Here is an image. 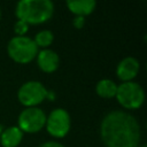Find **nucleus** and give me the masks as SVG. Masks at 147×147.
<instances>
[{
  "label": "nucleus",
  "instance_id": "12",
  "mask_svg": "<svg viewBox=\"0 0 147 147\" xmlns=\"http://www.w3.org/2000/svg\"><path fill=\"white\" fill-rule=\"evenodd\" d=\"M117 86L118 84H116L113 79L102 78L95 85V93L102 99H111L116 95Z\"/></svg>",
  "mask_w": 147,
  "mask_h": 147
},
{
  "label": "nucleus",
  "instance_id": "14",
  "mask_svg": "<svg viewBox=\"0 0 147 147\" xmlns=\"http://www.w3.org/2000/svg\"><path fill=\"white\" fill-rule=\"evenodd\" d=\"M29 31V25L21 21V20H16V22L14 23V32H15V36L17 37H23V36H26Z\"/></svg>",
  "mask_w": 147,
  "mask_h": 147
},
{
  "label": "nucleus",
  "instance_id": "2",
  "mask_svg": "<svg viewBox=\"0 0 147 147\" xmlns=\"http://www.w3.org/2000/svg\"><path fill=\"white\" fill-rule=\"evenodd\" d=\"M54 10V3L51 0H21L15 6V16L29 26L39 25L48 22Z\"/></svg>",
  "mask_w": 147,
  "mask_h": 147
},
{
  "label": "nucleus",
  "instance_id": "18",
  "mask_svg": "<svg viewBox=\"0 0 147 147\" xmlns=\"http://www.w3.org/2000/svg\"><path fill=\"white\" fill-rule=\"evenodd\" d=\"M138 147H147V146H146V144H140Z\"/></svg>",
  "mask_w": 147,
  "mask_h": 147
},
{
  "label": "nucleus",
  "instance_id": "13",
  "mask_svg": "<svg viewBox=\"0 0 147 147\" xmlns=\"http://www.w3.org/2000/svg\"><path fill=\"white\" fill-rule=\"evenodd\" d=\"M34 44L37 45V47L39 49H46L49 48V46L53 44L54 41V33L51 30H40L39 32H37L34 34V37L32 38Z\"/></svg>",
  "mask_w": 147,
  "mask_h": 147
},
{
  "label": "nucleus",
  "instance_id": "16",
  "mask_svg": "<svg viewBox=\"0 0 147 147\" xmlns=\"http://www.w3.org/2000/svg\"><path fill=\"white\" fill-rule=\"evenodd\" d=\"M38 147H65V146L62 145V144L59 142V141H55V140H48V141H45V142L40 144Z\"/></svg>",
  "mask_w": 147,
  "mask_h": 147
},
{
  "label": "nucleus",
  "instance_id": "11",
  "mask_svg": "<svg viewBox=\"0 0 147 147\" xmlns=\"http://www.w3.org/2000/svg\"><path fill=\"white\" fill-rule=\"evenodd\" d=\"M65 5L71 14L82 17L91 15L96 7L95 0H68Z\"/></svg>",
  "mask_w": 147,
  "mask_h": 147
},
{
  "label": "nucleus",
  "instance_id": "8",
  "mask_svg": "<svg viewBox=\"0 0 147 147\" xmlns=\"http://www.w3.org/2000/svg\"><path fill=\"white\" fill-rule=\"evenodd\" d=\"M140 71V62L134 56L122 59L116 65V77L122 82H132Z\"/></svg>",
  "mask_w": 147,
  "mask_h": 147
},
{
  "label": "nucleus",
  "instance_id": "9",
  "mask_svg": "<svg viewBox=\"0 0 147 147\" xmlns=\"http://www.w3.org/2000/svg\"><path fill=\"white\" fill-rule=\"evenodd\" d=\"M36 61H37L38 68L42 72H46V74H52L56 71L60 65L59 54L51 48L39 49L36 56Z\"/></svg>",
  "mask_w": 147,
  "mask_h": 147
},
{
  "label": "nucleus",
  "instance_id": "10",
  "mask_svg": "<svg viewBox=\"0 0 147 147\" xmlns=\"http://www.w3.org/2000/svg\"><path fill=\"white\" fill-rule=\"evenodd\" d=\"M24 133L17 125H10L2 129L0 134V144L2 147H18L22 142Z\"/></svg>",
  "mask_w": 147,
  "mask_h": 147
},
{
  "label": "nucleus",
  "instance_id": "20",
  "mask_svg": "<svg viewBox=\"0 0 147 147\" xmlns=\"http://www.w3.org/2000/svg\"><path fill=\"white\" fill-rule=\"evenodd\" d=\"M0 20H1V9H0Z\"/></svg>",
  "mask_w": 147,
  "mask_h": 147
},
{
  "label": "nucleus",
  "instance_id": "3",
  "mask_svg": "<svg viewBox=\"0 0 147 147\" xmlns=\"http://www.w3.org/2000/svg\"><path fill=\"white\" fill-rule=\"evenodd\" d=\"M39 48L34 44L33 39L26 36L13 37L7 44L8 56L18 64H28L36 60Z\"/></svg>",
  "mask_w": 147,
  "mask_h": 147
},
{
  "label": "nucleus",
  "instance_id": "1",
  "mask_svg": "<svg viewBox=\"0 0 147 147\" xmlns=\"http://www.w3.org/2000/svg\"><path fill=\"white\" fill-rule=\"evenodd\" d=\"M100 139L105 147H138L141 127L138 119L125 110H110L100 122Z\"/></svg>",
  "mask_w": 147,
  "mask_h": 147
},
{
  "label": "nucleus",
  "instance_id": "19",
  "mask_svg": "<svg viewBox=\"0 0 147 147\" xmlns=\"http://www.w3.org/2000/svg\"><path fill=\"white\" fill-rule=\"evenodd\" d=\"M2 129H3V127H2V125H1V123H0V134H1V132H2Z\"/></svg>",
  "mask_w": 147,
  "mask_h": 147
},
{
  "label": "nucleus",
  "instance_id": "6",
  "mask_svg": "<svg viewBox=\"0 0 147 147\" xmlns=\"http://www.w3.org/2000/svg\"><path fill=\"white\" fill-rule=\"evenodd\" d=\"M47 133L57 139L64 138L70 129H71V117L67 109L57 107L51 110V113L46 116L45 124Z\"/></svg>",
  "mask_w": 147,
  "mask_h": 147
},
{
  "label": "nucleus",
  "instance_id": "5",
  "mask_svg": "<svg viewBox=\"0 0 147 147\" xmlns=\"http://www.w3.org/2000/svg\"><path fill=\"white\" fill-rule=\"evenodd\" d=\"M48 90L39 80H28L17 91V99L24 108L38 107L47 98Z\"/></svg>",
  "mask_w": 147,
  "mask_h": 147
},
{
  "label": "nucleus",
  "instance_id": "17",
  "mask_svg": "<svg viewBox=\"0 0 147 147\" xmlns=\"http://www.w3.org/2000/svg\"><path fill=\"white\" fill-rule=\"evenodd\" d=\"M46 99H48V100H54L55 99V94H54V92L53 91H48L47 92V98Z\"/></svg>",
  "mask_w": 147,
  "mask_h": 147
},
{
  "label": "nucleus",
  "instance_id": "4",
  "mask_svg": "<svg viewBox=\"0 0 147 147\" xmlns=\"http://www.w3.org/2000/svg\"><path fill=\"white\" fill-rule=\"evenodd\" d=\"M115 99L123 109L137 110L145 102V91L144 87L134 80L121 83L117 86Z\"/></svg>",
  "mask_w": 147,
  "mask_h": 147
},
{
  "label": "nucleus",
  "instance_id": "7",
  "mask_svg": "<svg viewBox=\"0 0 147 147\" xmlns=\"http://www.w3.org/2000/svg\"><path fill=\"white\" fill-rule=\"evenodd\" d=\"M46 114L39 107L24 108L17 117V126L23 133L33 134L45 129Z\"/></svg>",
  "mask_w": 147,
  "mask_h": 147
},
{
  "label": "nucleus",
  "instance_id": "15",
  "mask_svg": "<svg viewBox=\"0 0 147 147\" xmlns=\"http://www.w3.org/2000/svg\"><path fill=\"white\" fill-rule=\"evenodd\" d=\"M72 25L75 29L77 30H80L84 28L85 25V17H82V16H75L74 20H72Z\"/></svg>",
  "mask_w": 147,
  "mask_h": 147
}]
</instances>
